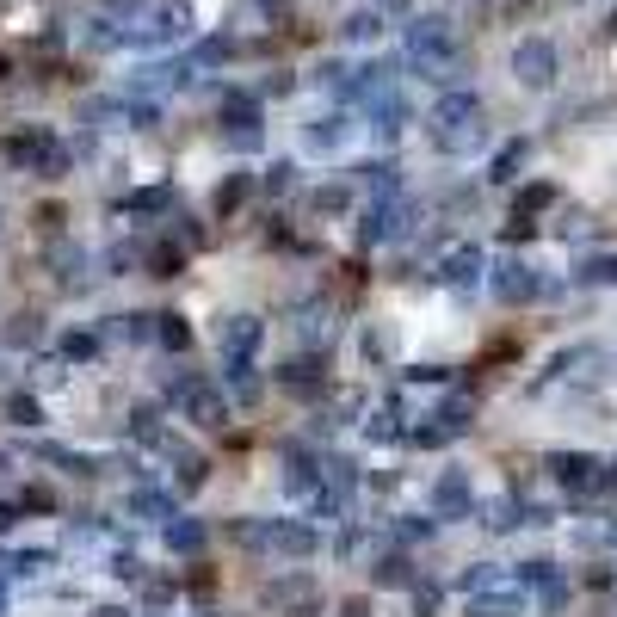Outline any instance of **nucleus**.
<instances>
[{"label": "nucleus", "mask_w": 617, "mask_h": 617, "mask_svg": "<svg viewBox=\"0 0 617 617\" xmlns=\"http://www.w3.org/2000/svg\"><path fill=\"white\" fill-rule=\"evenodd\" d=\"M235 543H247L260 556H278V562H303L321 550V531H315V519H241Z\"/></svg>", "instance_id": "f257e3e1"}, {"label": "nucleus", "mask_w": 617, "mask_h": 617, "mask_svg": "<svg viewBox=\"0 0 617 617\" xmlns=\"http://www.w3.org/2000/svg\"><path fill=\"white\" fill-rule=\"evenodd\" d=\"M0 161L19 167V173H38V179H62L75 167V155H68L56 142V130H44V124H25L13 136H0Z\"/></svg>", "instance_id": "f03ea898"}, {"label": "nucleus", "mask_w": 617, "mask_h": 617, "mask_svg": "<svg viewBox=\"0 0 617 617\" xmlns=\"http://www.w3.org/2000/svg\"><path fill=\"white\" fill-rule=\"evenodd\" d=\"M476 124H482V99H476V93H445L439 112H432V142L457 155V149H469V142L482 136Z\"/></svg>", "instance_id": "7ed1b4c3"}, {"label": "nucleus", "mask_w": 617, "mask_h": 617, "mask_svg": "<svg viewBox=\"0 0 617 617\" xmlns=\"http://www.w3.org/2000/svg\"><path fill=\"white\" fill-rule=\"evenodd\" d=\"M402 50H408V62L420 68V75L445 81V68H451V25L445 19H414L402 31Z\"/></svg>", "instance_id": "20e7f679"}, {"label": "nucleus", "mask_w": 617, "mask_h": 617, "mask_svg": "<svg viewBox=\"0 0 617 617\" xmlns=\"http://www.w3.org/2000/svg\"><path fill=\"white\" fill-rule=\"evenodd\" d=\"M179 38H192V0H161L136 31H124V44H136V50H161Z\"/></svg>", "instance_id": "39448f33"}, {"label": "nucleus", "mask_w": 617, "mask_h": 617, "mask_svg": "<svg viewBox=\"0 0 617 617\" xmlns=\"http://www.w3.org/2000/svg\"><path fill=\"white\" fill-rule=\"evenodd\" d=\"M266 340V321L260 315H229L216 328V346H223V365H253V352Z\"/></svg>", "instance_id": "423d86ee"}, {"label": "nucleus", "mask_w": 617, "mask_h": 617, "mask_svg": "<svg viewBox=\"0 0 617 617\" xmlns=\"http://www.w3.org/2000/svg\"><path fill=\"white\" fill-rule=\"evenodd\" d=\"M414 229V204L408 198H377L371 210H365V223H358V235L365 241H402Z\"/></svg>", "instance_id": "0eeeda50"}, {"label": "nucleus", "mask_w": 617, "mask_h": 617, "mask_svg": "<svg viewBox=\"0 0 617 617\" xmlns=\"http://www.w3.org/2000/svg\"><path fill=\"white\" fill-rule=\"evenodd\" d=\"M278 383H284V389H297V395H303V389L315 395L321 383H328V358H321L315 346H303V352H290L284 365H278Z\"/></svg>", "instance_id": "6e6552de"}, {"label": "nucleus", "mask_w": 617, "mask_h": 617, "mask_svg": "<svg viewBox=\"0 0 617 617\" xmlns=\"http://www.w3.org/2000/svg\"><path fill=\"white\" fill-rule=\"evenodd\" d=\"M513 75H519L525 87H550V81H556V50L543 44V38H525V44L513 50Z\"/></svg>", "instance_id": "1a4fd4ad"}, {"label": "nucleus", "mask_w": 617, "mask_h": 617, "mask_svg": "<svg viewBox=\"0 0 617 617\" xmlns=\"http://www.w3.org/2000/svg\"><path fill=\"white\" fill-rule=\"evenodd\" d=\"M346 136H352V118H346V112H328V118L303 124V155H334Z\"/></svg>", "instance_id": "9d476101"}, {"label": "nucleus", "mask_w": 617, "mask_h": 617, "mask_svg": "<svg viewBox=\"0 0 617 617\" xmlns=\"http://www.w3.org/2000/svg\"><path fill=\"white\" fill-rule=\"evenodd\" d=\"M186 81H192V75H186V62H155V68H136L130 93H136V99H161V93L186 87Z\"/></svg>", "instance_id": "9b49d317"}, {"label": "nucleus", "mask_w": 617, "mask_h": 617, "mask_svg": "<svg viewBox=\"0 0 617 617\" xmlns=\"http://www.w3.org/2000/svg\"><path fill=\"white\" fill-rule=\"evenodd\" d=\"M408 118H414V112H408V99H402V93H389V87H383V93L371 99V130H377L383 142L402 136V130H408Z\"/></svg>", "instance_id": "f8f14e48"}, {"label": "nucleus", "mask_w": 617, "mask_h": 617, "mask_svg": "<svg viewBox=\"0 0 617 617\" xmlns=\"http://www.w3.org/2000/svg\"><path fill=\"white\" fill-rule=\"evenodd\" d=\"M161 543H167L173 556H198L204 543H210V525H204V519H186V513H173V519L161 525Z\"/></svg>", "instance_id": "ddd939ff"}, {"label": "nucleus", "mask_w": 617, "mask_h": 617, "mask_svg": "<svg viewBox=\"0 0 617 617\" xmlns=\"http://www.w3.org/2000/svg\"><path fill=\"white\" fill-rule=\"evenodd\" d=\"M253 186H260L253 173H229L223 186H216V198H210V216H216V223H235V216H241V204L253 198Z\"/></svg>", "instance_id": "4468645a"}, {"label": "nucleus", "mask_w": 617, "mask_h": 617, "mask_svg": "<svg viewBox=\"0 0 617 617\" xmlns=\"http://www.w3.org/2000/svg\"><path fill=\"white\" fill-rule=\"evenodd\" d=\"M130 439H136V445H149V451H179V445L167 439V426H161V402L130 408Z\"/></svg>", "instance_id": "2eb2a0df"}, {"label": "nucleus", "mask_w": 617, "mask_h": 617, "mask_svg": "<svg viewBox=\"0 0 617 617\" xmlns=\"http://www.w3.org/2000/svg\"><path fill=\"white\" fill-rule=\"evenodd\" d=\"M284 488L290 494H321V463L309 457V451H284Z\"/></svg>", "instance_id": "dca6fc26"}, {"label": "nucleus", "mask_w": 617, "mask_h": 617, "mask_svg": "<svg viewBox=\"0 0 617 617\" xmlns=\"http://www.w3.org/2000/svg\"><path fill=\"white\" fill-rule=\"evenodd\" d=\"M0 420L19 426V432H38V426H44V402H38L31 389H13L7 402H0Z\"/></svg>", "instance_id": "f3484780"}, {"label": "nucleus", "mask_w": 617, "mask_h": 617, "mask_svg": "<svg viewBox=\"0 0 617 617\" xmlns=\"http://www.w3.org/2000/svg\"><path fill=\"white\" fill-rule=\"evenodd\" d=\"M130 513H136L142 525H167V519H173V494H167V488H136V494H130Z\"/></svg>", "instance_id": "a211bd4d"}, {"label": "nucleus", "mask_w": 617, "mask_h": 617, "mask_svg": "<svg viewBox=\"0 0 617 617\" xmlns=\"http://www.w3.org/2000/svg\"><path fill=\"white\" fill-rule=\"evenodd\" d=\"M142 266H149V278H179V266H186V247H179V241H155L149 253H142Z\"/></svg>", "instance_id": "6ab92c4d"}, {"label": "nucleus", "mask_w": 617, "mask_h": 617, "mask_svg": "<svg viewBox=\"0 0 617 617\" xmlns=\"http://www.w3.org/2000/svg\"><path fill=\"white\" fill-rule=\"evenodd\" d=\"M155 346L161 352H192V328H186V315H155Z\"/></svg>", "instance_id": "aec40b11"}, {"label": "nucleus", "mask_w": 617, "mask_h": 617, "mask_svg": "<svg viewBox=\"0 0 617 617\" xmlns=\"http://www.w3.org/2000/svg\"><path fill=\"white\" fill-rule=\"evenodd\" d=\"M56 358H75V365H87V358H99V334L93 328H68L56 340Z\"/></svg>", "instance_id": "412c9836"}, {"label": "nucleus", "mask_w": 617, "mask_h": 617, "mask_svg": "<svg viewBox=\"0 0 617 617\" xmlns=\"http://www.w3.org/2000/svg\"><path fill=\"white\" fill-rule=\"evenodd\" d=\"M50 278L68 284V290H81V284H87V260H81L75 247H62V253H50Z\"/></svg>", "instance_id": "4be33fe9"}, {"label": "nucleus", "mask_w": 617, "mask_h": 617, "mask_svg": "<svg viewBox=\"0 0 617 617\" xmlns=\"http://www.w3.org/2000/svg\"><path fill=\"white\" fill-rule=\"evenodd\" d=\"M494 290H500L506 303H525V297H531L537 284H531V272H525V266H513V260H506V266L494 272Z\"/></svg>", "instance_id": "5701e85b"}, {"label": "nucleus", "mask_w": 617, "mask_h": 617, "mask_svg": "<svg viewBox=\"0 0 617 617\" xmlns=\"http://www.w3.org/2000/svg\"><path fill=\"white\" fill-rule=\"evenodd\" d=\"M167 204H173V192H167V186H149V192H136V198H118V210H124V216H161Z\"/></svg>", "instance_id": "b1692460"}, {"label": "nucleus", "mask_w": 617, "mask_h": 617, "mask_svg": "<svg viewBox=\"0 0 617 617\" xmlns=\"http://www.w3.org/2000/svg\"><path fill=\"white\" fill-rule=\"evenodd\" d=\"M476 266H482V253L476 247H457V253H445V284H469V278H476Z\"/></svg>", "instance_id": "393cba45"}, {"label": "nucleus", "mask_w": 617, "mask_h": 617, "mask_svg": "<svg viewBox=\"0 0 617 617\" xmlns=\"http://www.w3.org/2000/svg\"><path fill=\"white\" fill-rule=\"evenodd\" d=\"M432 500H439V513H463V506H469V482L451 469V476L439 482V494H432Z\"/></svg>", "instance_id": "a878e982"}, {"label": "nucleus", "mask_w": 617, "mask_h": 617, "mask_svg": "<svg viewBox=\"0 0 617 617\" xmlns=\"http://www.w3.org/2000/svg\"><path fill=\"white\" fill-rule=\"evenodd\" d=\"M377 31H383L377 13H352V19H340V38H346V44H371Z\"/></svg>", "instance_id": "bb28decb"}, {"label": "nucleus", "mask_w": 617, "mask_h": 617, "mask_svg": "<svg viewBox=\"0 0 617 617\" xmlns=\"http://www.w3.org/2000/svg\"><path fill=\"white\" fill-rule=\"evenodd\" d=\"M352 204V186H321V192H309V210L315 216H334V210H346Z\"/></svg>", "instance_id": "cd10ccee"}, {"label": "nucleus", "mask_w": 617, "mask_h": 617, "mask_svg": "<svg viewBox=\"0 0 617 617\" xmlns=\"http://www.w3.org/2000/svg\"><path fill=\"white\" fill-rule=\"evenodd\" d=\"M377 587H408V556H383L377 562Z\"/></svg>", "instance_id": "c85d7f7f"}, {"label": "nucleus", "mask_w": 617, "mask_h": 617, "mask_svg": "<svg viewBox=\"0 0 617 617\" xmlns=\"http://www.w3.org/2000/svg\"><path fill=\"white\" fill-rule=\"evenodd\" d=\"M7 568H13V574H44V568H50V550H19V556H7Z\"/></svg>", "instance_id": "c756f323"}, {"label": "nucleus", "mask_w": 617, "mask_h": 617, "mask_svg": "<svg viewBox=\"0 0 617 617\" xmlns=\"http://www.w3.org/2000/svg\"><path fill=\"white\" fill-rule=\"evenodd\" d=\"M31 223H38L44 235H62V223H68V210H62V204H38V210H31Z\"/></svg>", "instance_id": "7c9ffc66"}, {"label": "nucleus", "mask_w": 617, "mask_h": 617, "mask_svg": "<svg viewBox=\"0 0 617 617\" xmlns=\"http://www.w3.org/2000/svg\"><path fill=\"white\" fill-rule=\"evenodd\" d=\"M229 56H235V44H229V38H210V44H198V62H204V68H223Z\"/></svg>", "instance_id": "2f4dec72"}, {"label": "nucleus", "mask_w": 617, "mask_h": 617, "mask_svg": "<svg viewBox=\"0 0 617 617\" xmlns=\"http://www.w3.org/2000/svg\"><path fill=\"white\" fill-rule=\"evenodd\" d=\"M136 266V247H105V278H124Z\"/></svg>", "instance_id": "473e14b6"}, {"label": "nucleus", "mask_w": 617, "mask_h": 617, "mask_svg": "<svg viewBox=\"0 0 617 617\" xmlns=\"http://www.w3.org/2000/svg\"><path fill=\"white\" fill-rule=\"evenodd\" d=\"M290 186H297V167H290V161H272V167H266V192H290Z\"/></svg>", "instance_id": "72a5a7b5"}, {"label": "nucleus", "mask_w": 617, "mask_h": 617, "mask_svg": "<svg viewBox=\"0 0 617 617\" xmlns=\"http://www.w3.org/2000/svg\"><path fill=\"white\" fill-rule=\"evenodd\" d=\"M112 574H118V580H149L142 556H130V550H118V556H112Z\"/></svg>", "instance_id": "f704fd0d"}, {"label": "nucleus", "mask_w": 617, "mask_h": 617, "mask_svg": "<svg viewBox=\"0 0 617 617\" xmlns=\"http://www.w3.org/2000/svg\"><path fill=\"white\" fill-rule=\"evenodd\" d=\"M247 13H253V19H290V13H297V7H290V0H253Z\"/></svg>", "instance_id": "c9c22d12"}, {"label": "nucleus", "mask_w": 617, "mask_h": 617, "mask_svg": "<svg viewBox=\"0 0 617 617\" xmlns=\"http://www.w3.org/2000/svg\"><path fill=\"white\" fill-rule=\"evenodd\" d=\"M19 519H25V506H19V494H13V500H0V531H13Z\"/></svg>", "instance_id": "e433bc0d"}, {"label": "nucleus", "mask_w": 617, "mask_h": 617, "mask_svg": "<svg viewBox=\"0 0 617 617\" xmlns=\"http://www.w3.org/2000/svg\"><path fill=\"white\" fill-rule=\"evenodd\" d=\"M87 617H130V611H124V605H93Z\"/></svg>", "instance_id": "4c0bfd02"}, {"label": "nucleus", "mask_w": 617, "mask_h": 617, "mask_svg": "<svg viewBox=\"0 0 617 617\" xmlns=\"http://www.w3.org/2000/svg\"><path fill=\"white\" fill-rule=\"evenodd\" d=\"M340 617H371V605H352V599H346V605H340Z\"/></svg>", "instance_id": "58836bf2"}, {"label": "nucleus", "mask_w": 617, "mask_h": 617, "mask_svg": "<svg viewBox=\"0 0 617 617\" xmlns=\"http://www.w3.org/2000/svg\"><path fill=\"white\" fill-rule=\"evenodd\" d=\"M0 611H7V574H0Z\"/></svg>", "instance_id": "ea45409f"}, {"label": "nucleus", "mask_w": 617, "mask_h": 617, "mask_svg": "<svg viewBox=\"0 0 617 617\" xmlns=\"http://www.w3.org/2000/svg\"><path fill=\"white\" fill-rule=\"evenodd\" d=\"M0 75H7V56H0Z\"/></svg>", "instance_id": "a19ab883"}, {"label": "nucleus", "mask_w": 617, "mask_h": 617, "mask_svg": "<svg viewBox=\"0 0 617 617\" xmlns=\"http://www.w3.org/2000/svg\"><path fill=\"white\" fill-rule=\"evenodd\" d=\"M0 469H7V457H0Z\"/></svg>", "instance_id": "79ce46f5"}, {"label": "nucleus", "mask_w": 617, "mask_h": 617, "mask_svg": "<svg viewBox=\"0 0 617 617\" xmlns=\"http://www.w3.org/2000/svg\"><path fill=\"white\" fill-rule=\"evenodd\" d=\"M611 31H617V19H611Z\"/></svg>", "instance_id": "37998d69"}]
</instances>
